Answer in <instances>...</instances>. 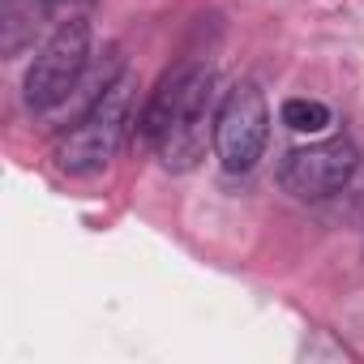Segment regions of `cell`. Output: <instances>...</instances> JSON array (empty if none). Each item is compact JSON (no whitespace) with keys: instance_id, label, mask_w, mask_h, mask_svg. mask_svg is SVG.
<instances>
[{"instance_id":"1","label":"cell","mask_w":364,"mask_h":364,"mask_svg":"<svg viewBox=\"0 0 364 364\" xmlns=\"http://www.w3.org/2000/svg\"><path fill=\"white\" fill-rule=\"evenodd\" d=\"M206 95H210V69L206 65H180L163 77L154 90L141 129L159 146L163 167L189 171L206 150Z\"/></svg>"},{"instance_id":"7","label":"cell","mask_w":364,"mask_h":364,"mask_svg":"<svg viewBox=\"0 0 364 364\" xmlns=\"http://www.w3.org/2000/svg\"><path fill=\"white\" fill-rule=\"evenodd\" d=\"M283 124L291 133H321L330 124V107L317 99H287L283 103Z\"/></svg>"},{"instance_id":"8","label":"cell","mask_w":364,"mask_h":364,"mask_svg":"<svg viewBox=\"0 0 364 364\" xmlns=\"http://www.w3.org/2000/svg\"><path fill=\"white\" fill-rule=\"evenodd\" d=\"M52 5H73V0H52Z\"/></svg>"},{"instance_id":"5","label":"cell","mask_w":364,"mask_h":364,"mask_svg":"<svg viewBox=\"0 0 364 364\" xmlns=\"http://www.w3.org/2000/svg\"><path fill=\"white\" fill-rule=\"evenodd\" d=\"M360 167V154L347 137H334V141H317V146H300L283 159L279 167V180L283 189L304 198V202H317V198H330L338 193L347 180L355 176Z\"/></svg>"},{"instance_id":"6","label":"cell","mask_w":364,"mask_h":364,"mask_svg":"<svg viewBox=\"0 0 364 364\" xmlns=\"http://www.w3.org/2000/svg\"><path fill=\"white\" fill-rule=\"evenodd\" d=\"M48 5L52 0H5V9H0V52L18 56L22 48H31L48 22Z\"/></svg>"},{"instance_id":"2","label":"cell","mask_w":364,"mask_h":364,"mask_svg":"<svg viewBox=\"0 0 364 364\" xmlns=\"http://www.w3.org/2000/svg\"><path fill=\"white\" fill-rule=\"evenodd\" d=\"M129 77H116L107 90H99L86 107V116L56 141V163L69 176H95L107 167V159L120 146V133L129 124Z\"/></svg>"},{"instance_id":"3","label":"cell","mask_w":364,"mask_h":364,"mask_svg":"<svg viewBox=\"0 0 364 364\" xmlns=\"http://www.w3.org/2000/svg\"><path fill=\"white\" fill-rule=\"evenodd\" d=\"M86 56H90V26L82 18L60 22L52 31V39L39 48L35 65L26 69V107L48 112V107L65 103L86 69Z\"/></svg>"},{"instance_id":"4","label":"cell","mask_w":364,"mask_h":364,"mask_svg":"<svg viewBox=\"0 0 364 364\" xmlns=\"http://www.w3.org/2000/svg\"><path fill=\"white\" fill-rule=\"evenodd\" d=\"M270 137V107L266 95L253 82H240L228 90L219 116H215V150L228 171H249Z\"/></svg>"}]
</instances>
